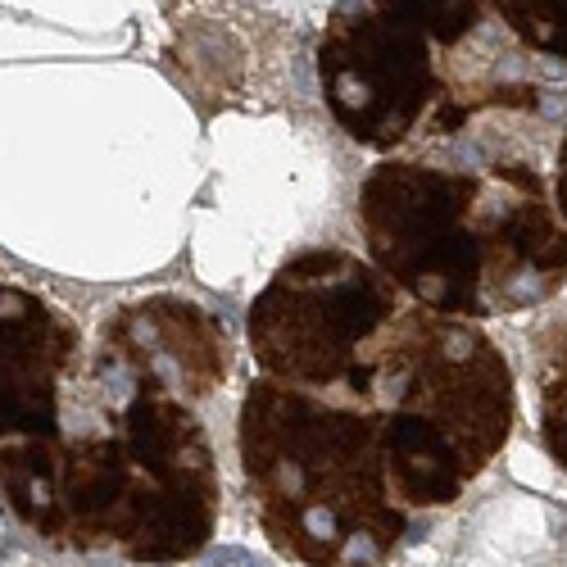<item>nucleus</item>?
I'll list each match as a JSON object with an SVG mask.
<instances>
[{"mask_svg":"<svg viewBox=\"0 0 567 567\" xmlns=\"http://www.w3.org/2000/svg\"><path fill=\"white\" fill-rule=\"evenodd\" d=\"M495 10L523 51L567 69V0H495Z\"/></svg>","mask_w":567,"mask_h":567,"instance_id":"10","label":"nucleus"},{"mask_svg":"<svg viewBox=\"0 0 567 567\" xmlns=\"http://www.w3.org/2000/svg\"><path fill=\"white\" fill-rule=\"evenodd\" d=\"M82 368V332L51 296L0 281V491L19 523L45 536L64 391Z\"/></svg>","mask_w":567,"mask_h":567,"instance_id":"7","label":"nucleus"},{"mask_svg":"<svg viewBox=\"0 0 567 567\" xmlns=\"http://www.w3.org/2000/svg\"><path fill=\"white\" fill-rule=\"evenodd\" d=\"M368 264L417 309L486 322L567 287V227L536 164L386 155L354 196Z\"/></svg>","mask_w":567,"mask_h":567,"instance_id":"1","label":"nucleus"},{"mask_svg":"<svg viewBox=\"0 0 567 567\" xmlns=\"http://www.w3.org/2000/svg\"><path fill=\"white\" fill-rule=\"evenodd\" d=\"M231 372L227 327L182 296H146L118 305L96 327V346L73 377V409H110L159 395L200 409Z\"/></svg>","mask_w":567,"mask_h":567,"instance_id":"8","label":"nucleus"},{"mask_svg":"<svg viewBox=\"0 0 567 567\" xmlns=\"http://www.w3.org/2000/svg\"><path fill=\"white\" fill-rule=\"evenodd\" d=\"M495 23V0H337L313 45L327 114L377 155L454 136L472 101H495L472 78V60H499Z\"/></svg>","mask_w":567,"mask_h":567,"instance_id":"5","label":"nucleus"},{"mask_svg":"<svg viewBox=\"0 0 567 567\" xmlns=\"http://www.w3.org/2000/svg\"><path fill=\"white\" fill-rule=\"evenodd\" d=\"M532 372H536V404H540V441L549 458L567 472V313L536 332Z\"/></svg>","mask_w":567,"mask_h":567,"instance_id":"9","label":"nucleus"},{"mask_svg":"<svg viewBox=\"0 0 567 567\" xmlns=\"http://www.w3.org/2000/svg\"><path fill=\"white\" fill-rule=\"evenodd\" d=\"M404 305L395 281L363 255L313 246L291 255L250 300L246 337L272 382L359 404Z\"/></svg>","mask_w":567,"mask_h":567,"instance_id":"6","label":"nucleus"},{"mask_svg":"<svg viewBox=\"0 0 567 567\" xmlns=\"http://www.w3.org/2000/svg\"><path fill=\"white\" fill-rule=\"evenodd\" d=\"M382 432L404 508H445L499 458L517 427V382L482 322L404 305L359 400Z\"/></svg>","mask_w":567,"mask_h":567,"instance_id":"4","label":"nucleus"},{"mask_svg":"<svg viewBox=\"0 0 567 567\" xmlns=\"http://www.w3.org/2000/svg\"><path fill=\"white\" fill-rule=\"evenodd\" d=\"M554 209L567 227V127H563V141H558V168H554Z\"/></svg>","mask_w":567,"mask_h":567,"instance_id":"11","label":"nucleus"},{"mask_svg":"<svg viewBox=\"0 0 567 567\" xmlns=\"http://www.w3.org/2000/svg\"><path fill=\"white\" fill-rule=\"evenodd\" d=\"M55 454L45 540L110 549L141 567L196 558L218 532V458L200 409L136 395L78 409Z\"/></svg>","mask_w":567,"mask_h":567,"instance_id":"3","label":"nucleus"},{"mask_svg":"<svg viewBox=\"0 0 567 567\" xmlns=\"http://www.w3.org/2000/svg\"><path fill=\"white\" fill-rule=\"evenodd\" d=\"M236 458L259 532L287 563L386 567L409 532L363 404L259 377L236 413Z\"/></svg>","mask_w":567,"mask_h":567,"instance_id":"2","label":"nucleus"}]
</instances>
